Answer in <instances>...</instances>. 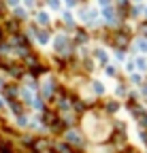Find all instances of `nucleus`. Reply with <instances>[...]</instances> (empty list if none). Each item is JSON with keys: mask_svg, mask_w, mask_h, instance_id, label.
Here are the masks:
<instances>
[{"mask_svg": "<svg viewBox=\"0 0 147 153\" xmlns=\"http://www.w3.org/2000/svg\"><path fill=\"white\" fill-rule=\"evenodd\" d=\"M9 4H17V0H9Z\"/></svg>", "mask_w": 147, "mask_h": 153, "instance_id": "6e6552de", "label": "nucleus"}, {"mask_svg": "<svg viewBox=\"0 0 147 153\" xmlns=\"http://www.w3.org/2000/svg\"><path fill=\"white\" fill-rule=\"evenodd\" d=\"M0 38H2V28H0Z\"/></svg>", "mask_w": 147, "mask_h": 153, "instance_id": "1a4fd4ad", "label": "nucleus"}, {"mask_svg": "<svg viewBox=\"0 0 147 153\" xmlns=\"http://www.w3.org/2000/svg\"><path fill=\"white\" fill-rule=\"evenodd\" d=\"M11 108H13V113H17V115L22 113V104H19V102H15V100H11Z\"/></svg>", "mask_w": 147, "mask_h": 153, "instance_id": "f03ea898", "label": "nucleus"}, {"mask_svg": "<svg viewBox=\"0 0 147 153\" xmlns=\"http://www.w3.org/2000/svg\"><path fill=\"white\" fill-rule=\"evenodd\" d=\"M141 123H143V126L147 128V115H143V117H141Z\"/></svg>", "mask_w": 147, "mask_h": 153, "instance_id": "0eeeda50", "label": "nucleus"}, {"mask_svg": "<svg viewBox=\"0 0 147 153\" xmlns=\"http://www.w3.org/2000/svg\"><path fill=\"white\" fill-rule=\"evenodd\" d=\"M39 22H41V24H47L49 19H47V15H45V13H39Z\"/></svg>", "mask_w": 147, "mask_h": 153, "instance_id": "20e7f679", "label": "nucleus"}, {"mask_svg": "<svg viewBox=\"0 0 147 153\" xmlns=\"http://www.w3.org/2000/svg\"><path fill=\"white\" fill-rule=\"evenodd\" d=\"M39 38H41V43H47V41H49V36H47V32H41V34H39Z\"/></svg>", "mask_w": 147, "mask_h": 153, "instance_id": "39448f33", "label": "nucleus"}, {"mask_svg": "<svg viewBox=\"0 0 147 153\" xmlns=\"http://www.w3.org/2000/svg\"><path fill=\"white\" fill-rule=\"evenodd\" d=\"M113 43H115L117 47H126V45H128V32H126V30H124V32H117L115 38H113Z\"/></svg>", "mask_w": 147, "mask_h": 153, "instance_id": "f257e3e1", "label": "nucleus"}, {"mask_svg": "<svg viewBox=\"0 0 147 153\" xmlns=\"http://www.w3.org/2000/svg\"><path fill=\"white\" fill-rule=\"evenodd\" d=\"M107 108H109V111H111V113H113V111L117 108V104H115V102H109V104H107Z\"/></svg>", "mask_w": 147, "mask_h": 153, "instance_id": "423d86ee", "label": "nucleus"}, {"mask_svg": "<svg viewBox=\"0 0 147 153\" xmlns=\"http://www.w3.org/2000/svg\"><path fill=\"white\" fill-rule=\"evenodd\" d=\"M7 96H9V98L17 96V87H7Z\"/></svg>", "mask_w": 147, "mask_h": 153, "instance_id": "7ed1b4c3", "label": "nucleus"}]
</instances>
